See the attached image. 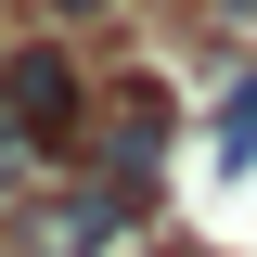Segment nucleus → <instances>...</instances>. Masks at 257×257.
I'll return each instance as SVG.
<instances>
[{"mask_svg": "<svg viewBox=\"0 0 257 257\" xmlns=\"http://www.w3.org/2000/svg\"><path fill=\"white\" fill-rule=\"evenodd\" d=\"M0 90L26 103V128L52 142V155L90 142V90H77V52H64V39H0Z\"/></svg>", "mask_w": 257, "mask_h": 257, "instance_id": "1", "label": "nucleus"}, {"mask_svg": "<svg viewBox=\"0 0 257 257\" xmlns=\"http://www.w3.org/2000/svg\"><path fill=\"white\" fill-rule=\"evenodd\" d=\"M77 155H90L103 193H128V206H142V180L167 167V90H142V77H128V90L90 116V142H77Z\"/></svg>", "mask_w": 257, "mask_h": 257, "instance_id": "2", "label": "nucleus"}, {"mask_svg": "<svg viewBox=\"0 0 257 257\" xmlns=\"http://www.w3.org/2000/svg\"><path fill=\"white\" fill-rule=\"evenodd\" d=\"M219 128H231V155H257V77H244V90L219 103Z\"/></svg>", "mask_w": 257, "mask_h": 257, "instance_id": "3", "label": "nucleus"}, {"mask_svg": "<svg viewBox=\"0 0 257 257\" xmlns=\"http://www.w3.org/2000/svg\"><path fill=\"white\" fill-rule=\"evenodd\" d=\"M90 13H116V0H52V26H90Z\"/></svg>", "mask_w": 257, "mask_h": 257, "instance_id": "4", "label": "nucleus"}, {"mask_svg": "<svg viewBox=\"0 0 257 257\" xmlns=\"http://www.w3.org/2000/svg\"><path fill=\"white\" fill-rule=\"evenodd\" d=\"M231 13H257V0H231Z\"/></svg>", "mask_w": 257, "mask_h": 257, "instance_id": "5", "label": "nucleus"}, {"mask_svg": "<svg viewBox=\"0 0 257 257\" xmlns=\"http://www.w3.org/2000/svg\"><path fill=\"white\" fill-rule=\"evenodd\" d=\"M0 39H13V26H0Z\"/></svg>", "mask_w": 257, "mask_h": 257, "instance_id": "6", "label": "nucleus"}]
</instances>
